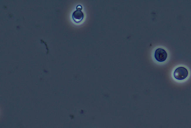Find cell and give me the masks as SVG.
Instances as JSON below:
<instances>
[{"instance_id":"4","label":"cell","mask_w":191,"mask_h":128,"mask_svg":"<svg viewBox=\"0 0 191 128\" xmlns=\"http://www.w3.org/2000/svg\"><path fill=\"white\" fill-rule=\"evenodd\" d=\"M82 6L80 5H78L77 7V9H80V10H81V9H82Z\"/></svg>"},{"instance_id":"2","label":"cell","mask_w":191,"mask_h":128,"mask_svg":"<svg viewBox=\"0 0 191 128\" xmlns=\"http://www.w3.org/2000/svg\"><path fill=\"white\" fill-rule=\"evenodd\" d=\"M154 56L157 61L162 62L165 61L167 58L168 54L164 49L159 48L155 50Z\"/></svg>"},{"instance_id":"1","label":"cell","mask_w":191,"mask_h":128,"mask_svg":"<svg viewBox=\"0 0 191 128\" xmlns=\"http://www.w3.org/2000/svg\"><path fill=\"white\" fill-rule=\"evenodd\" d=\"M188 75V70L185 67L182 66L177 67L174 73V78L178 80H182L186 79Z\"/></svg>"},{"instance_id":"3","label":"cell","mask_w":191,"mask_h":128,"mask_svg":"<svg viewBox=\"0 0 191 128\" xmlns=\"http://www.w3.org/2000/svg\"><path fill=\"white\" fill-rule=\"evenodd\" d=\"M73 19L76 23H79L82 21L84 18L83 12L80 9H77L72 13Z\"/></svg>"}]
</instances>
